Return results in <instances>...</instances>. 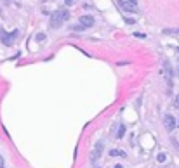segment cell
<instances>
[{"label":"cell","instance_id":"6da1fadb","mask_svg":"<svg viewBox=\"0 0 179 168\" xmlns=\"http://www.w3.org/2000/svg\"><path fill=\"white\" fill-rule=\"evenodd\" d=\"M66 19H70V12L66 9H59L50 14V28H59Z\"/></svg>","mask_w":179,"mask_h":168},{"label":"cell","instance_id":"7a4b0ae2","mask_svg":"<svg viewBox=\"0 0 179 168\" xmlns=\"http://www.w3.org/2000/svg\"><path fill=\"white\" fill-rule=\"evenodd\" d=\"M17 35H19V31H17V29H14L12 33H0V40L3 42V45H7V47H9V45H12V40H14Z\"/></svg>","mask_w":179,"mask_h":168},{"label":"cell","instance_id":"3957f363","mask_svg":"<svg viewBox=\"0 0 179 168\" xmlns=\"http://www.w3.org/2000/svg\"><path fill=\"white\" fill-rule=\"evenodd\" d=\"M164 125H165V128L169 130V132H172L174 128H176V118L172 116V115H165V118H164Z\"/></svg>","mask_w":179,"mask_h":168},{"label":"cell","instance_id":"277c9868","mask_svg":"<svg viewBox=\"0 0 179 168\" xmlns=\"http://www.w3.org/2000/svg\"><path fill=\"white\" fill-rule=\"evenodd\" d=\"M117 3H118V7H120L122 10H129V12H136V10H138L136 7H132V5H131L129 2H125V0H118Z\"/></svg>","mask_w":179,"mask_h":168},{"label":"cell","instance_id":"5b68a950","mask_svg":"<svg viewBox=\"0 0 179 168\" xmlns=\"http://www.w3.org/2000/svg\"><path fill=\"white\" fill-rule=\"evenodd\" d=\"M103 153V142H97L96 144V147H94V151H92V154H91V160L92 161H96L97 158H99V154Z\"/></svg>","mask_w":179,"mask_h":168},{"label":"cell","instance_id":"8992f818","mask_svg":"<svg viewBox=\"0 0 179 168\" xmlns=\"http://www.w3.org/2000/svg\"><path fill=\"white\" fill-rule=\"evenodd\" d=\"M80 24L85 26V28H91V26L94 24V17H92V16H82V17H80Z\"/></svg>","mask_w":179,"mask_h":168},{"label":"cell","instance_id":"52a82bcc","mask_svg":"<svg viewBox=\"0 0 179 168\" xmlns=\"http://www.w3.org/2000/svg\"><path fill=\"white\" fill-rule=\"evenodd\" d=\"M110 156H113V158H115V156H120V158H125L127 154H125L124 151H118V149H111V151H110Z\"/></svg>","mask_w":179,"mask_h":168},{"label":"cell","instance_id":"ba28073f","mask_svg":"<svg viewBox=\"0 0 179 168\" xmlns=\"http://www.w3.org/2000/svg\"><path fill=\"white\" fill-rule=\"evenodd\" d=\"M124 135H125V127H124V125H120V127H118V132H117V137H118V139H122Z\"/></svg>","mask_w":179,"mask_h":168},{"label":"cell","instance_id":"9c48e42d","mask_svg":"<svg viewBox=\"0 0 179 168\" xmlns=\"http://www.w3.org/2000/svg\"><path fill=\"white\" fill-rule=\"evenodd\" d=\"M71 29H73V31H84V29H85V26H82V24H78V26H73Z\"/></svg>","mask_w":179,"mask_h":168},{"label":"cell","instance_id":"30bf717a","mask_svg":"<svg viewBox=\"0 0 179 168\" xmlns=\"http://www.w3.org/2000/svg\"><path fill=\"white\" fill-rule=\"evenodd\" d=\"M35 40H37V42H42V40H45V35H44V33H38V35L35 36Z\"/></svg>","mask_w":179,"mask_h":168},{"label":"cell","instance_id":"8fae6325","mask_svg":"<svg viewBox=\"0 0 179 168\" xmlns=\"http://www.w3.org/2000/svg\"><path fill=\"white\" fill-rule=\"evenodd\" d=\"M174 108H178V109H179V95L174 97Z\"/></svg>","mask_w":179,"mask_h":168},{"label":"cell","instance_id":"7c38bea8","mask_svg":"<svg viewBox=\"0 0 179 168\" xmlns=\"http://www.w3.org/2000/svg\"><path fill=\"white\" fill-rule=\"evenodd\" d=\"M77 2H78V0H64L66 5H73V3H77Z\"/></svg>","mask_w":179,"mask_h":168},{"label":"cell","instance_id":"4fadbf2b","mask_svg":"<svg viewBox=\"0 0 179 168\" xmlns=\"http://www.w3.org/2000/svg\"><path fill=\"white\" fill-rule=\"evenodd\" d=\"M164 33H179V29H169L167 28V29H164Z\"/></svg>","mask_w":179,"mask_h":168},{"label":"cell","instance_id":"5bb4252c","mask_svg":"<svg viewBox=\"0 0 179 168\" xmlns=\"http://www.w3.org/2000/svg\"><path fill=\"white\" fill-rule=\"evenodd\" d=\"M158 161L164 163V161H165V154H158Z\"/></svg>","mask_w":179,"mask_h":168},{"label":"cell","instance_id":"9a60e30c","mask_svg":"<svg viewBox=\"0 0 179 168\" xmlns=\"http://www.w3.org/2000/svg\"><path fill=\"white\" fill-rule=\"evenodd\" d=\"M134 36H138V38H144L146 35H144V33H134Z\"/></svg>","mask_w":179,"mask_h":168},{"label":"cell","instance_id":"2e32d148","mask_svg":"<svg viewBox=\"0 0 179 168\" xmlns=\"http://www.w3.org/2000/svg\"><path fill=\"white\" fill-rule=\"evenodd\" d=\"M129 2H131V5H132V7H136V3H138V0H129Z\"/></svg>","mask_w":179,"mask_h":168},{"label":"cell","instance_id":"e0dca14e","mask_svg":"<svg viewBox=\"0 0 179 168\" xmlns=\"http://www.w3.org/2000/svg\"><path fill=\"white\" fill-rule=\"evenodd\" d=\"M0 168H3V158L0 156Z\"/></svg>","mask_w":179,"mask_h":168},{"label":"cell","instance_id":"ac0fdd59","mask_svg":"<svg viewBox=\"0 0 179 168\" xmlns=\"http://www.w3.org/2000/svg\"><path fill=\"white\" fill-rule=\"evenodd\" d=\"M176 75H178V76H179V64H178V71H176Z\"/></svg>","mask_w":179,"mask_h":168},{"label":"cell","instance_id":"d6986e66","mask_svg":"<svg viewBox=\"0 0 179 168\" xmlns=\"http://www.w3.org/2000/svg\"><path fill=\"white\" fill-rule=\"evenodd\" d=\"M115 168H122V165H115Z\"/></svg>","mask_w":179,"mask_h":168},{"label":"cell","instance_id":"ffe728a7","mask_svg":"<svg viewBox=\"0 0 179 168\" xmlns=\"http://www.w3.org/2000/svg\"><path fill=\"white\" fill-rule=\"evenodd\" d=\"M178 54H179V47H178Z\"/></svg>","mask_w":179,"mask_h":168},{"label":"cell","instance_id":"44dd1931","mask_svg":"<svg viewBox=\"0 0 179 168\" xmlns=\"http://www.w3.org/2000/svg\"><path fill=\"white\" fill-rule=\"evenodd\" d=\"M0 14H2V10H0Z\"/></svg>","mask_w":179,"mask_h":168}]
</instances>
